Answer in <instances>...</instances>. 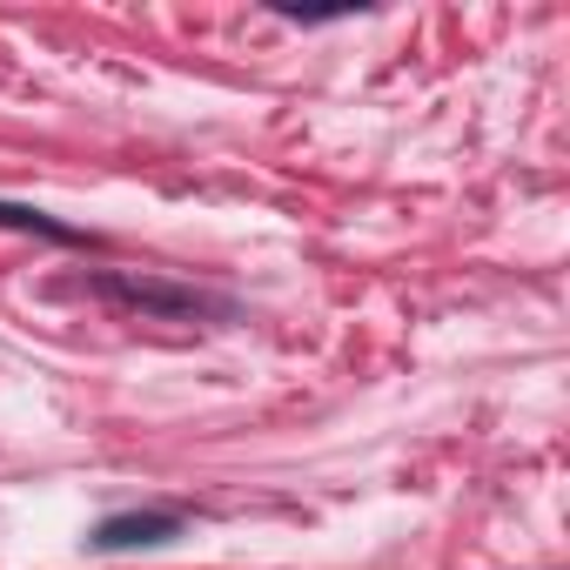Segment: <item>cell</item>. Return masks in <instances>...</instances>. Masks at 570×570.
I'll list each match as a JSON object with an SVG mask.
<instances>
[{"mask_svg": "<svg viewBox=\"0 0 570 570\" xmlns=\"http://www.w3.org/2000/svg\"><path fill=\"white\" fill-rule=\"evenodd\" d=\"M181 523L175 517H108L101 530H95V543L101 550H135V543H168Z\"/></svg>", "mask_w": 570, "mask_h": 570, "instance_id": "obj_1", "label": "cell"}, {"mask_svg": "<svg viewBox=\"0 0 570 570\" xmlns=\"http://www.w3.org/2000/svg\"><path fill=\"white\" fill-rule=\"evenodd\" d=\"M0 222H8V228H35V235L68 242V228H55V222H48V215H35V208H8V202H0Z\"/></svg>", "mask_w": 570, "mask_h": 570, "instance_id": "obj_2", "label": "cell"}]
</instances>
